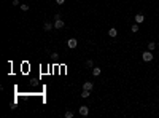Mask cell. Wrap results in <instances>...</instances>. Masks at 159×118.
Wrapping results in <instances>:
<instances>
[{"label":"cell","mask_w":159,"mask_h":118,"mask_svg":"<svg viewBox=\"0 0 159 118\" xmlns=\"http://www.w3.org/2000/svg\"><path fill=\"white\" fill-rule=\"evenodd\" d=\"M158 89H159V86H158Z\"/></svg>","instance_id":"cell-19"},{"label":"cell","mask_w":159,"mask_h":118,"mask_svg":"<svg viewBox=\"0 0 159 118\" xmlns=\"http://www.w3.org/2000/svg\"><path fill=\"white\" fill-rule=\"evenodd\" d=\"M100 73H102V69H99V67H94V69H92V75H94V77H99Z\"/></svg>","instance_id":"cell-9"},{"label":"cell","mask_w":159,"mask_h":118,"mask_svg":"<svg viewBox=\"0 0 159 118\" xmlns=\"http://www.w3.org/2000/svg\"><path fill=\"white\" fill-rule=\"evenodd\" d=\"M89 96H91V91H87V89H83V93H81V97H84V99H86V97H89Z\"/></svg>","instance_id":"cell-11"},{"label":"cell","mask_w":159,"mask_h":118,"mask_svg":"<svg viewBox=\"0 0 159 118\" xmlns=\"http://www.w3.org/2000/svg\"><path fill=\"white\" fill-rule=\"evenodd\" d=\"M56 3L57 5H62V3H65V0H56Z\"/></svg>","instance_id":"cell-16"},{"label":"cell","mask_w":159,"mask_h":118,"mask_svg":"<svg viewBox=\"0 0 159 118\" xmlns=\"http://www.w3.org/2000/svg\"><path fill=\"white\" fill-rule=\"evenodd\" d=\"M158 72H159V69H158Z\"/></svg>","instance_id":"cell-18"},{"label":"cell","mask_w":159,"mask_h":118,"mask_svg":"<svg viewBox=\"0 0 159 118\" xmlns=\"http://www.w3.org/2000/svg\"><path fill=\"white\" fill-rule=\"evenodd\" d=\"M80 115H81V117H87V115H89V107H86V105H81L80 107Z\"/></svg>","instance_id":"cell-3"},{"label":"cell","mask_w":159,"mask_h":118,"mask_svg":"<svg viewBox=\"0 0 159 118\" xmlns=\"http://www.w3.org/2000/svg\"><path fill=\"white\" fill-rule=\"evenodd\" d=\"M67 46L68 48H76V46H78V40H76V38H68L67 40Z\"/></svg>","instance_id":"cell-2"},{"label":"cell","mask_w":159,"mask_h":118,"mask_svg":"<svg viewBox=\"0 0 159 118\" xmlns=\"http://www.w3.org/2000/svg\"><path fill=\"white\" fill-rule=\"evenodd\" d=\"M142 59H143L145 62H151V61H153V53H151L150 50H148V51H145V53L142 54Z\"/></svg>","instance_id":"cell-1"},{"label":"cell","mask_w":159,"mask_h":118,"mask_svg":"<svg viewBox=\"0 0 159 118\" xmlns=\"http://www.w3.org/2000/svg\"><path fill=\"white\" fill-rule=\"evenodd\" d=\"M134 19H135V23H137V24H140V23H143V21H145V16L138 13V15H135V18H134Z\"/></svg>","instance_id":"cell-6"},{"label":"cell","mask_w":159,"mask_h":118,"mask_svg":"<svg viewBox=\"0 0 159 118\" xmlns=\"http://www.w3.org/2000/svg\"><path fill=\"white\" fill-rule=\"evenodd\" d=\"M19 7H21V10H22V11H29V5H19Z\"/></svg>","instance_id":"cell-14"},{"label":"cell","mask_w":159,"mask_h":118,"mask_svg":"<svg viewBox=\"0 0 159 118\" xmlns=\"http://www.w3.org/2000/svg\"><path fill=\"white\" fill-rule=\"evenodd\" d=\"M108 35H110L111 38H115V37H116V35H118V31H116V29H115V27H111L110 31H108Z\"/></svg>","instance_id":"cell-8"},{"label":"cell","mask_w":159,"mask_h":118,"mask_svg":"<svg viewBox=\"0 0 159 118\" xmlns=\"http://www.w3.org/2000/svg\"><path fill=\"white\" fill-rule=\"evenodd\" d=\"M148 50H150V51L156 50V43L154 42H150V43H148Z\"/></svg>","instance_id":"cell-12"},{"label":"cell","mask_w":159,"mask_h":118,"mask_svg":"<svg viewBox=\"0 0 159 118\" xmlns=\"http://www.w3.org/2000/svg\"><path fill=\"white\" fill-rule=\"evenodd\" d=\"M92 88H94V83H92V81H84V83H83V89L92 91Z\"/></svg>","instance_id":"cell-5"},{"label":"cell","mask_w":159,"mask_h":118,"mask_svg":"<svg viewBox=\"0 0 159 118\" xmlns=\"http://www.w3.org/2000/svg\"><path fill=\"white\" fill-rule=\"evenodd\" d=\"M86 65H87V67H94V62H92L91 59H87V61H86Z\"/></svg>","instance_id":"cell-15"},{"label":"cell","mask_w":159,"mask_h":118,"mask_svg":"<svg viewBox=\"0 0 159 118\" xmlns=\"http://www.w3.org/2000/svg\"><path fill=\"white\" fill-rule=\"evenodd\" d=\"M13 5H14V7H18V5H19V0H13Z\"/></svg>","instance_id":"cell-17"},{"label":"cell","mask_w":159,"mask_h":118,"mask_svg":"<svg viewBox=\"0 0 159 118\" xmlns=\"http://www.w3.org/2000/svg\"><path fill=\"white\" fill-rule=\"evenodd\" d=\"M65 118H73V112L72 110H67V112H65Z\"/></svg>","instance_id":"cell-13"},{"label":"cell","mask_w":159,"mask_h":118,"mask_svg":"<svg viewBox=\"0 0 159 118\" xmlns=\"http://www.w3.org/2000/svg\"><path fill=\"white\" fill-rule=\"evenodd\" d=\"M65 24H64V21L62 19H54V29H62Z\"/></svg>","instance_id":"cell-4"},{"label":"cell","mask_w":159,"mask_h":118,"mask_svg":"<svg viewBox=\"0 0 159 118\" xmlns=\"http://www.w3.org/2000/svg\"><path fill=\"white\" fill-rule=\"evenodd\" d=\"M43 29H45V31H51V29H54V24H51L49 21H46V23L43 24Z\"/></svg>","instance_id":"cell-7"},{"label":"cell","mask_w":159,"mask_h":118,"mask_svg":"<svg viewBox=\"0 0 159 118\" xmlns=\"http://www.w3.org/2000/svg\"><path fill=\"white\" fill-rule=\"evenodd\" d=\"M138 31H140V29H138V24H134V26L130 27V32H132V34H137Z\"/></svg>","instance_id":"cell-10"}]
</instances>
